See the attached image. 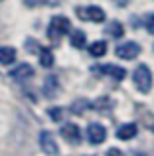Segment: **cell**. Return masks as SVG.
Segmentation results:
<instances>
[{"label":"cell","mask_w":154,"mask_h":156,"mask_svg":"<svg viewBox=\"0 0 154 156\" xmlns=\"http://www.w3.org/2000/svg\"><path fill=\"white\" fill-rule=\"evenodd\" d=\"M140 53V46L136 42H124L117 48V55L123 57V59H135Z\"/></svg>","instance_id":"obj_7"},{"label":"cell","mask_w":154,"mask_h":156,"mask_svg":"<svg viewBox=\"0 0 154 156\" xmlns=\"http://www.w3.org/2000/svg\"><path fill=\"white\" fill-rule=\"evenodd\" d=\"M59 133H61V136L65 138L69 144H79L81 142V130H79L77 125H73V122H65Z\"/></svg>","instance_id":"obj_6"},{"label":"cell","mask_w":154,"mask_h":156,"mask_svg":"<svg viewBox=\"0 0 154 156\" xmlns=\"http://www.w3.org/2000/svg\"><path fill=\"white\" fill-rule=\"evenodd\" d=\"M40 146H42V150L46 154H59V148H58V142L54 140V136H51L50 130H42L40 133Z\"/></svg>","instance_id":"obj_5"},{"label":"cell","mask_w":154,"mask_h":156,"mask_svg":"<svg viewBox=\"0 0 154 156\" xmlns=\"http://www.w3.org/2000/svg\"><path fill=\"white\" fill-rule=\"evenodd\" d=\"M146 30H148V32H150V34L154 36V14L146 18Z\"/></svg>","instance_id":"obj_21"},{"label":"cell","mask_w":154,"mask_h":156,"mask_svg":"<svg viewBox=\"0 0 154 156\" xmlns=\"http://www.w3.org/2000/svg\"><path fill=\"white\" fill-rule=\"evenodd\" d=\"M128 2V0H115V4H117V6H119V8H123L124 6V4H127Z\"/></svg>","instance_id":"obj_23"},{"label":"cell","mask_w":154,"mask_h":156,"mask_svg":"<svg viewBox=\"0 0 154 156\" xmlns=\"http://www.w3.org/2000/svg\"><path fill=\"white\" fill-rule=\"evenodd\" d=\"M58 89H59V81H58V77H55V75L46 77V83H44V93H46V97L54 99V97L58 95Z\"/></svg>","instance_id":"obj_11"},{"label":"cell","mask_w":154,"mask_h":156,"mask_svg":"<svg viewBox=\"0 0 154 156\" xmlns=\"http://www.w3.org/2000/svg\"><path fill=\"white\" fill-rule=\"evenodd\" d=\"M87 138L91 144H101L107 138V129H105L101 122H91L87 126Z\"/></svg>","instance_id":"obj_4"},{"label":"cell","mask_w":154,"mask_h":156,"mask_svg":"<svg viewBox=\"0 0 154 156\" xmlns=\"http://www.w3.org/2000/svg\"><path fill=\"white\" fill-rule=\"evenodd\" d=\"M16 59V50L14 48H0V63L10 65Z\"/></svg>","instance_id":"obj_13"},{"label":"cell","mask_w":154,"mask_h":156,"mask_svg":"<svg viewBox=\"0 0 154 156\" xmlns=\"http://www.w3.org/2000/svg\"><path fill=\"white\" fill-rule=\"evenodd\" d=\"M61 2H63V0H24V4L30 6V8H42V6L55 8V6H59Z\"/></svg>","instance_id":"obj_12"},{"label":"cell","mask_w":154,"mask_h":156,"mask_svg":"<svg viewBox=\"0 0 154 156\" xmlns=\"http://www.w3.org/2000/svg\"><path fill=\"white\" fill-rule=\"evenodd\" d=\"M47 115H50V119H51V121L59 122V121H61L63 111H61V107H51V109H47Z\"/></svg>","instance_id":"obj_20"},{"label":"cell","mask_w":154,"mask_h":156,"mask_svg":"<svg viewBox=\"0 0 154 156\" xmlns=\"http://www.w3.org/2000/svg\"><path fill=\"white\" fill-rule=\"evenodd\" d=\"M136 133H138V126H136L135 122H128V125L119 126V130H117V138H121V140H131V138L136 136Z\"/></svg>","instance_id":"obj_10"},{"label":"cell","mask_w":154,"mask_h":156,"mask_svg":"<svg viewBox=\"0 0 154 156\" xmlns=\"http://www.w3.org/2000/svg\"><path fill=\"white\" fill-rule=\"evenodd\" d=\"M77 16L89 22H105V12L99 6H85V8H77Z\"/></svg>","instance_id":"obj_3"},{"label":"cell","mask_w":154,"mask_h":156,"mask_svg":"<svg viewBox=\"0 0 154 156\" xmlns=\"http://www.w3.org/2000/svg\"><path fill=\"white\" fill-rule=\"evenodd\" d=\"M10 77L16 79V81H28V79L34 77V67L28 65V63H20L18 67H14L10 71Z\"/></svg>","instance_id":"obj_9"},{"label":"cell","mask_w":154,"mask_h":156,"mask_svg":"<svg viewBox=\"0 0 154 156\" xmlns=\"http://www.w3.org/2000/svg\"><path fill=\"white\" fill-rule=\"evenodd\" d=\"M107 154H123V152H121V150H117V148H109Z\"/></svg>","instance_id":"obj_24"},{"label":"cell","mask_w":154,"mask_h":156,"mask_svg":"<svg viewBox=\"0 0 154 156\" xmlns=\"http://www.w3.org/2000/svg\"><path fill=\"white\" fill-rule=\"evenodd\" d=\"M91 109L95 111H101V113H107V111L113 109V99H107V97H101L97 99L95 103H91Z\"/></svg>","instance_id":"obj_14"},{"label":"cell","mask_w":154,"mask_h":156,"mask_svg":"<svg viewBox=\"0 0 154 156\" xmlns=\"http://www.w3.org/2000/svg\"><path fill=\"white\" fill-rule=\"evenodd\" d=\"M107 34L111 36V38H123V36H124L123 24H121V22H111L109 28H107Z\"/></svg>","instance_id":"obj_15"},{"label":"cell","mask_w":154,"mask_h":156,"mask_svg":"<svg viewBox=\"0 0 154 156\" xmlns=\"http://www.w3.org/2000/svg\"><path fill=\"white\" fill-rule=\"evenodd\" d=\"M40 65L42 67H51L54 65V53L50 50H40Z\"/></svg>","instance_id":"obj_17"},{"label":"cell","mask_w":154,"mask_h":156,"mask_svg":"<svg viewBox=\"0 0 154 156\" xmlns=\"http://www.w3.org/2000/svg\"><path fill=\"white\" fill-rule=\"evenodd\" d=\"M71 46L73 48H83L85 46V32H81V30L71 32Z\"/></svg>","instance_id":"obj_18"},{"label":"cell","mask_w":154,"mask_h":156,"mask_svg":"<svg viewBox=\"0 0 154 156\" xmlns=\"http://www.w3.org/2000/svg\"><path fill=\"white\" fill-rule=\"evenodd\" d=\"M89 53L95 55V57L105 55V53H107V44H105V42H93L91 46H89Z\"/></svg>","instance_id":"obj_16"},{"label":"cell","mask_w":154,"mask_h":156,"mask_svg":"<svg viewBox=\"0 0 154 156\" xmlns=\"http://www.w3.org/2000/svg\"><path fill=\"white\" fill-rule=\"evenodd\" d=\"M99 73H103V75H111L115 81H123L124 77H127V69H123V67H119V65H113V63H109V65H99V67H95Z\"/></svg>","instance_id":"obj_8"},{"label":"cell","mask_w":154,"mask_h":156,"mask_svg":"<svg viewBox=\"0 0 154 156\" xmlns=\"http://www.w3.org/2000/svg\"><path fill=\"white\" fill-rule=\"evenodd\" d=\"M26 48H28V50H36V51L40 53V46L36 42H32V40H30V42H26Z\"/></svg>","instance_id":"obj_22"},{"label":"cell","mask_w":154,"mask_h":156,"mask_svg":"<svg viewBox=\"0 0 154 156\" xmlns=\"http://www.w3.org/2000/svg\"><path fill=\"white\" fill-rule=\"evenodd\" d=\"M69 30H71V22L65 18V16H54L51 22H50V26H47V38L55 44L61 36H65Z\"/></svg>","instance_id":"obj_1"},{"label":"cell","mask_w":154,"mask_h":156,"mask_svg":"<svg viewBox=\"0 0 154 156\" xmlns=\"http://www.w3.org/2000/svg\"><path fill=\"white\" fill-rule=\"evenodd\" d=\"M132 79H135V85H136V89H138L140 93H150V89H152V73H150V69H148L146 63H140L138 67L135 69Z\"/></svg>","instance_id":"obj_2"},{"label":"cell","mask_w":154,"mask_h":156,"mask_svg":"<svg viewBox=\"0 0 154 156\" xmlns=\"http://www.w3.org/2000/svg\"><path fill=\"white\" fill-rule=\"evenodd\" d=\"M85 109H91V103H89V101H85V99H79L77 103L71 105V111H73V113H77V115H81Z\"/></svg>","instance_id":"obj_19"}]
</instances>
